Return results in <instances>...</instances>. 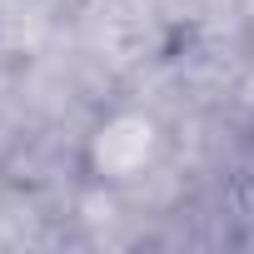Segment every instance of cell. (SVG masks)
Returning a JSON list of instances; mask_svg holds the SVG:
<instances>
[{
  "mask_svg": "<svg viewBox=\"0 0 254 254\" xmlns=\"http://www.w3.org/2000/svg\"><path fill=\"white\" fill-rule=\"evenodd\" d=\"M160 145H165V135L145 110H115L95 125L85 160H90V175L100 185H130L145 170H155Z\"/></svg>",
  "mask_w": 254,
  "mask_h": 254,
  "instance_id": "obj_1",
  "label": "cell"
}]
</instances>
